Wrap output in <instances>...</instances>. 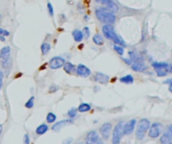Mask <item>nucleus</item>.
<instances>
[{
	"label": "nucleus",
	"instance_id": "obj_13",
	"mask_svg": "<svg viewBox=\"0 0 172 144\" xmlns=\"http://www.w3.org/2000/svg\"><path fill=\"white\" fill-rule=\"evenodd\" d=\"M131 68L133 69L135 72H143V71H146L147 70V66L143 63V62H135V63H132L131 64Z\"/></svg>",
	"mask_w": 172,
	"mask_h": 144
},
{
	"label": "nucleus",
	"instance_id": "obj_1",
	"mask_svg": "<svg viewBox=\"0 0 172 144\" xmlns=\"http://www.w3.org/2000/svg\"><path fill=\"white\" fill-rule=\"evenodd\" d=\"M95 16L104 24L111 25L115 22V14L107 9V7H99L95 9Z\"/></svg>",
	"mask_w": 172,
	"mask_h": 144
},
{
	"label": "nucleus",
	"instance_id": "obj_39",
	"mask_svg": "<svg viewBox=\"0 0 172 144\" xmlns=\"http://www.w3.org/2000/svg\"><path fill=\"white\" fill-rule=\"evenodd\" d=\"M0 41H5V37H3V35H0Z\"/></svg>",
	"mask_w": 172,
	"mask_h": 144
},
{
	"label": "nucleus",
	"instance_id": "obj_21",
	"mask_svg": "<svg viewBox=\"0 0 172 144\" xmlns=\"http://www.w3.org/2000/svg\"><path fill=\"white\" fill-rule=\"evenodd\" d=\"M48 129H49V127H48L46 124H42V125H40L39 127L36 129V133L38 135H43V134H45V133L48 131Z\"/></svg>",
	"mask_w": 172,
	"mask_h": 144
},
{
	"label": "nucleus",
	"instance_id": "obj_27",
	"mask_svg": "<svg viewBox=\"0 0 172 144\" xmlns=\"http://www.w3.org/2000/svg\"><path fill=\"white\" fill-rule=\"evenodd\" d=\"M77 112H78L77 108H71V109L68 111V116L70 118H74L77 116Z\"/></svg>",
	"mask_w": 172,
	"mask_h": 144
},
{
	"label": "nucleus",
	"instance_id": "obj_30",
	"mask_svg": "<svg viewBox=\"0 0 172 144\" xmlns=\"http://www.w3.org/2000/svg\"><path fill=\"white\" fill-rule=\"evenodd\" d=\"M95 1H97V2H99V3H101V4L107 5V4H109V3H111V2H113V0H95Z\"/></svg>",
	"mask_w": 172,
	"mask_h": 144
},
{
	"label": "nucleus",
	"instance_id": "obj_22",
	"mask_svg": "<svg viewBox=\"0 0 172 144\" xmlns=\"http://www.w3.org/2000/svg\"><path fill=\"white\" fill-rule=\"evenodd\" d=\"M92 39H93V42H94V44H95V45H103V42H104L103 37H102L99 33L94 34Z\"/></svg>",
	"mask_w": 172,
	"mask_h": 144
},
{
	"label": "nucleus",
	"instance_id": "obj_25",
	"mask_svg": "<svg viewBox=\"0 0 172 144\" xmlns=\"http://www.w3.org/2000/svg\"><path fill=\"white\" fill-rule=\"evenodd\" d=\"M113 49H115V50L119 53L120 56H124V53H125V49H124V46L120 45H115H115H113Z\"/></svg>",
	"mask_w": 172,
	"mask_h": 144
},
{
	"label": "nucleus",
	"instance_id": "obj_18",
	"mask_svg": "<svg viewBox=\"0 0 172 144\" xmlns=\"http://www.w3.org/2000/svg\"><path fill=\"white\" fill-rule=\"evenodd\" d=\"M161 144H172V136L168 132H165L160 137Z\"/></svg>",
	"mask_w": 172,
	"mask_h": 144
},
{
	"label": "nucleus",
	"instance_id": "obj_11",
	"mask_svg": "<svg viewBox=\"0 0 172 144\" xmlns=\"http://www.w3.org/2000/svg\"><path fill=\"white\" fill-rule=\"evenodd\" d=\"M98 134L96 131H90L88 134H87L86 137V144H96V142L98 141Z\"/></svg>",
	"mask_w": 172,
	"mask_h": 144
},
{
	"label": "nucleus",
	"instance_id": "obj_17",
	"mask_svg": "<svg viewBox=\"0 0 172 144\" xmlns=\"http://www.w3.org/2000/svg\"><path fill=\"white\" fill-rule=\"evenodd\" d=\"M72 37L73 38H74V41H77V42H80L83 39L84 37V35H83V32L82 30H79V29H74L72 31Z\"/></svg>",
	"mask_w": 172,
	"mask_h": 144
},
{
	"label": "nucleus",
	"instance_id": "obj_28",
	"mask_svg": "<svg viewBox=\"0 0 172 144\" xmlns=\"http://www.w3.org/2000/svg\"><path fill=\"white\" fill-rule=\"evenodd\" d=\"M167 72L168 71H165V70H156V73L158 77H165L167 75Z\"/></svg>",
	"mask_w": 172,
	"mask_h": 144
},
{
	"label": "nucleus",
	"instance_id": "obj_26",
	"mask_svg": "<svg viewBox=\"0 0 172 144\" xmlns=\"http://www.w3.org/2000/svg\"><path fill=\"white\" fill-rule=\"evenodd\" d=\"M34 103H35V97L31 96V98H30V100L25 102V105L24 106H25V108H27V109H31V108L34 107Z\"/></svg>",
	"mask_w": 172,
	"mask_h": 144
},
{
	"label": "nucleus",
	"instance_id": "obj_29",
	"mask_svg": "<svg viewBox=\"0 0 172 144\" xmlns=\"http://www.w3.org/2000/svg\"><path fill=\"white\" fill-rule=\"evenodd\" d=\"M48 11H49L50 16H53L54 15V8H53V5L52 3H48Z\"/></svg>",
	"mask_w": 172,
	"mask_h": 144
},
{
	"label": "nucleus",
	"instance_id": "obj_43",
	"mask_svg": "<svg viewBox=\"0 0 172 144\" xmlns=\"http://www.w3.org/2000/svg\"><path fill=\"white\" fill-rule=\"evenodd\" d=\"M169 71H170V72H172V64H171V67L169 68Z\"/></svg>",
	"mask_w": 172,
	"mask_h": 144
},
{
	"label": "nucleus",
	"instance_id": "obj_12",
	"mask_svg": "<svg viewBox=\"0 0 172 144\" xmlns=\"http://www.w3.org/2000/svg\"><path fill=\"white\" fill-rule=\"evenodd\" d=\"M94 81L97 83H100V84H107L109 82L108 76H107L103 73H96L94 75Z\"/></svg>",
	"mask_w": 172,
	"mask_h": 144
},
{
	"label": "nucleus",
	"instance_id": "obj_31",
	"mask_svg": "<svg viewBox=\"0 0 172 144\" xmlns=\"http://www.w3.org/2000/svg\"><path fill=\"white\" fill-rule=\"evenodd\" d=\"M82 32H83V35H84V37H89V28L88 27H84L83 28V30H82Z\"/></svg>",
	"mask_w": 172,
	"mask_h": 144
},
{
	"label": "nucleus",
	"instance_id": "obj_23",
	"mask_svg": "<svg viewBox=\"0 0 172 144\" xmlns=\"http://www.w3.org/2000/svg\"><path fill=\"white\" fill-rule=\"evenodd\" d=\"M50 50H51V45L48 44V42H44V44L41 45V52H42V53L44 56L47 55Z\"/></svg>",
	"mask_w": 172,
	"mask_h": 144
},
{
	"label": "nucleus",
	"instance_id": "obj_7",
	"mask_svg": "<svg viewBox=\"0 0 172 144\" xmlns=\"http://www.w3.org/2000/svg\"><path fill=\"white\" fill-rule=\"evenodd\" d=\"M76 73H77L80 77L86 78V77H89L90 76L91 71L86 66H84V64H79L78 66L76 67Z\"/></svg>",
	"mask_w": 172,
	"mask_h": 144
},
{
	"label": "nucleus",
	"instance_id": "obj_20",
	"mask_svg": "<svg viewBox=\"0 0 172 144\" xmlns=\"http://www.w3.org/2000/svg\"><path fill=\"white\" fill-rule=\"evenodd\" d=\"M120 83H124V84L130 85V84H133L134 83V78L132 75H127V76H125V77L120 78Z\"/></svg>",
	"mask_w": 172,
	"mask_h": 144
},
{
	"label": "nucleus",
	"instance_id": "obj_9",
	"mask_svg": "<svg viewBox=\"0 0 172 144\" xmlns=\"http://www.w3.org/2000/svg\"><path fill=\"white\" fill-rule=\"evenodd\" d=\"M136 123H137L136 119H132L130 121H128L126 124H124V134H127V135L131 134L134 131Z\"/></svg>",
	"mask_w": 172,
	"mask_h": 144
},
{
	"label": "nucleus",
	"instance_id": "obj_38",
	"mask_svg": "<svg viewBox=\"0 0 172 144\" xmlns=\"http://www.w3.org/2000/svg\"><path fill=\"white\" fill-rule=\"evenodd\" d=\"M71 141H72V139H71V138H69V139L66 140V141H64V142H63V144H69V143H70Z\"/></svg>",
	"mask_w": 172,
	"mask_h": 144
},
{
	"label": "nucleus",
	"instance_id": "obj_15",
	"mask_svg": "<svg viewBox=\"0 0 172 144\" xmlns=\"http://www.w3.org/2000/svg\"><path fill=\"white\" fill-rule=\"evenodd\" d=\"M152 67L156 70H165L169 71V64L164 62H154L152 63Z\"/></svg>",
	"mask_w": 172,
	"mask_h": 144
},
{
	"label": "nucleus",
	"instance_id": "obj_19",
	"mask_svg": "<svg viewBox=\"0 0 172 144\" xmlns=\"http://www.w3.org/2000/svg\"><path fill=\"white\" fill-rule=\"evenodd\" d=\"M91 109V105L88 103H81L78 107V112L84 113V112H88Z\"/></svg>",
	"mask_w": 172,
	"mask_h": 144
},
{
	"label": "nucleus",
	"instance_id": "obj_3",
	"mask_svg": "<svg viewBox=\"0 0 172 144\" xmlns=\"http://www.w3.org/2000/svg\"><path fill=\"white\" fill-rule=\"evenodd\" d=\"M150 125H151V123H150V121L148 119H141L139 121L137 130H136V136L139 140H142L145 137V134L149 130Z\"/></svg>",
	"mask_w": 172,
	"mask_h": 144
},
{
	"label": "nucleus",
	"instance_id": "obj_37",
	"mask_svg": "<svg viewBox=\"0 0 172 144\" xmlns=\"http://www.w3.org/2000/svg\"><path fill=\"white\" fill-rule=\"evenodd\" d=\"M168 133H169V134L172 136V124L169 125V127H168Z\"/></svg>",
	"mask_w": 172,
	"mask_h": 144
},
{
	"label": "nucleus",
	"instance_id": "obj_5",
	"mask_svg": "<svg viewBox=\"0 0 172 144\" xmlns=\"http://www.w3.org/2000/svg\"><path fill=\"white\" fill-rule=\"evenodd\" d=\"M151 127L149 128V136L151 138H157L159 137L161 131H162L163 126L160 123H153L152 125H150Z\"/></svg>",
	"mask_w": 172,
	"mask_h": 144
},
{
	"label": "nucleus",
	"instance_id": "obj_32",
	"mask_svg": "<svg viewBox=\"0 0 172 144\" xmlns=\"http://www.w3.org/2000/svg\"><path fill=\"white\" fill-rule=\"evenodd\" d=\"M0 35H3V37H8L9 31L6 29H3V28H0Z\"/></svg>",
	"mask_w": 172,
	"mask_h": 144
},
{
	"label": "nucleus",
	"instance_id": "obj_14",
	"mask_svg": "<svg viewBox=\"0 0 172 144\" xmlns=\"http://www.w3.org/2000/svg\"><path fill=\"white\" fill-rule=\"evenodd\" d=\"M72 123H73L72 120H62V121L57 122V123L53 126L52 129L54 131H59L61 128H63V127H65V126H67L69 124H72Z\"/></svg>",
	"mask_w": 172,
	"mask_h": 144
},
{
	"label": "nucleus",
	"instance_id": "obj_40",
	"mask_svg": "<svg viewBox=\"0 0 172 144\" xmlns=\"http://www.w3.org/2000/svg\"><path fill=\"white\" fill-rule=\"evenodd\" d=\"M96 144H104V143H103V142H102V141H101V140H100V139H98V141L96 142Z\"/></svg>",
	"mask_w": 172,
	"mask_h": 144
},
{
	"label": "nucleus",
	"instance_id": "obj_34",
	"mask_svg": "<svg viewBox=\"0 0 172 144\" xmlns=\"http://www.w3.org/2000/svg\"><path fill=\"white\" fill-rule=\"evenodd\" d=\"M58 89H59V87H57V86H51L49 92H50V93H54V92L58 91Z\"/></svg>",
	"mask_w": 172,
	"mask_h": 144
},
{
	"label": "nucleus",
	"instance_id": "obj_2",
	"mask_svg": "<svg viewBox=\"0 0 172 144\" xmlns=\"http://www.w3.org/2000/svg\"><path fill=\"white\" fill-rule=\"evenodd\" d=\"M102 32H103L104 37H107L109 41H112L115 45H120L122 46H126L125 41L120 37V35L116 33L115 28H113L111 25L109 24H104L102 26Z\"/></svg>",
	"mask_w": 172,
	"mask_h": 144
},
{
	"label": "nucleus",
	"instance_id": "obj_24",
	"mask_svg": "<svg viewBox=\"0 0 172 144\" xmlns=\"http://www.w3.org/2000/svg\"><path fill=\"white\" fill-rule=\"evenodd\" d=\"M56 119H57L56 115H55L54 113H52V112H50L49 114L47 115V122L48 123H54V122L56 121Z\"/></svg>",
	"mask_w": 172,
	"mask_h": 144
},
{
	"label": "nucleus",
	"instance_id": "obj_8",
	"mask_svg": "<svg viewBox=\"0 0 172 144\" xmlns=\"http://www.w3.org/2000/svg\"><path fill=\"white\" fill-rule=\"evenodd\" d=\"M112 129V126L111 123H104L103 125L100 127V134L102 135V137L104 139H107L109 137V135H111V131Z\"/></svg>",
	"mask_w": 172,
	"mask_h": 144
},
{
	"label": "nucleus",
	"instance_id": "obj_16",
	"mask_svg": "<svg viewBox=\"0 0 172 144\" xmlns=\"http://www.w3.org/2000/svg\"><path fill=\"white\" fill-rule=\"evenodd\" d=\"M63 68H64V71L69 75H73L76 73V67L71 63H65Z\"/></svg>",
	"mask_w": 172,
	"mask_h": 144
},
{
	"label": "nucleus",
	"instance_id": "obj_35",
	"mask_svg": "<svg viewBox=\"0 0 172 144\" xmlns=\"http://www.w3.org/2000/svg\"><path fill=\"white\" fill-rule=\"evenodd\" d=\"M23 143H24V144H30V137H28V135H27V134H25V135H24Z\"/></svg>",
	"mask_w": 172,
	"mask_h": 144
},
{
	"label": "nucleus",
	"instance_id": "obj_41",
	"mask_svg": "<svg viewBox=\"0 0 172 144\" xmlns=\"http://www.w3.org/2000/svg\"><path fill=\"white\" fill-rule=\"evenodd\" d=\"M2 129H3L2 125H0V136H1V133H2Z\"/></svg>",
	"mask_w": 172,
	"mask_h": 144
},
{
	"label": "nucleus",
	"instance_id": "obj_10",
	"mask_svg": "<svg viewBox=\"0 0 172 144\" xmlns=\"http://www.w3.org/2000/svg\"><path fill=\"white\" fill-rule=\"evenodd\" d=\"M10 55H11V49L10 46H4L0 50V62H4V60L10 59Z\"/></svg>",
	"mask_w": 172,
	"mask_h": 144
},
{
	"label": "nucleus",
	"instance_id": "obj_36",
	"mask_svg": "<svg viewBox=\"0 0 172 144\" xmlns=\"http://www.w3.org/2000/svg\"><path fill=\"white\" fill-rule=\"evenodd\" d=\"M163 83H164V84H168V85L171 86V87H172V79H167V80L164 81Z\"/></svg>",
	"mask_w": 172,
	"mask_h": 144
},
{
	"label": "nucleus",
	"instance_id": "obj_42",
	"mask_svg": "<svg viewBox=\"0 0 172 144\" xmlns=\"http://www.w3.org/2000/svg\"><path fill=\"white\" fill-rule=\"evenodd\" d=\"M169 92L172 93V87H171V86H169Z\"/></svg>",
	"mask_w": 172,
	"mask_h": 144
},
{
	"label": "nucleus",
	"instance_id": "obj_33",
	"mask_svg": "<svg viewBox=\"0 0 172 144\" xmlns=\"http://www.w3.org/2000/svg\"><path fill=\"white\" fill-rule=\"evenodd\" d=\"M3 77H4V75H3V72L0 70V91H1L2 86H3Z\"/></svg>",
	"mask_w": 172,
	"mask_h": 144
},
{
	"label": "nucleus",
	"instance_id": "obj_4",
	"mask_svg": "<svg viewBox=\"0 0 172 144\" xmlns=\"http://www.w3.org/2000/svg\"><path fill=\"white\" fill-rule=\"evenodd\" d=\"M123 135H124V122H119L115 126V129H113L112 144H120Z\"/></svg>",
	"mask_w": 172,
	"mask_h": 144
},
{
	"label": "nucleus",
	"instance_id": "obj_6",
	"mask_svg": "<svg viewBox=\"0 0 172 144\" xmlns=\"http://www.w3.org/2000/svg\"><path fill=\"white\" fill-rule=\"evenodd\" d=\"M65 63L66 62H65V60L63 59V57H61V56H54L53 59L50 60L49 66H50L51 69L58 70V69H61V68L64 66Z\"/></svg>",
	"mask_w": 172,
	"mask_h": 144
}]
</instances>
